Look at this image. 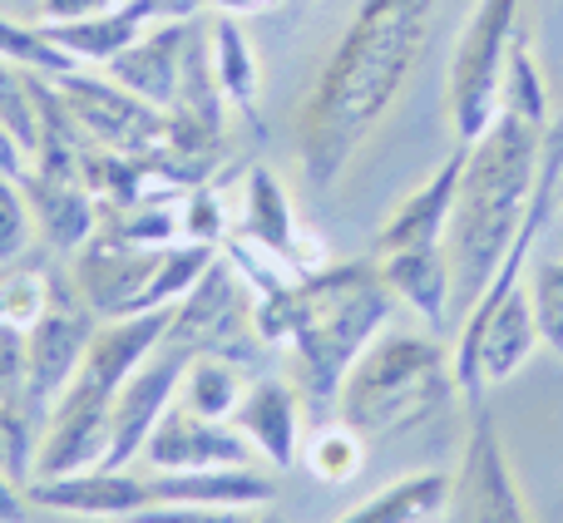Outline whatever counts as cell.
Segmentation results:
<instances>
[{
    "label": "cell",
    "instance_id": "1",
    "mask_svg": "<svg viewBox=\"0 0 563 523\" xmlns=\"http://www.w3.org/2000/svg\"><path fill=\"white\" fill-rule=\"evenodd\" d=\"M435 0H361L297 114V164L327 193L390 114L430 40Z\"/></svg>",
    "mask_w": 563,
    "mask_h": 523
},
{
    "label": "cell",
    "instance_id": "2",
    "mask_svg": "<svg viewBox=\"0 0 563 523\" xmlns=\"http://www.w3.org/2000/svg\"><path fill=\"white\" fill-rule=\"evenodd\" d=\"M396 311V291L380 277V262L321 267L311 277H287L257 291V331L267 346L287 341L297 356V396L307 425L336 420V396L361 350L380 336Z\"/></svg>",
    "mask_w": 563,
    "mask_h": 523
},
{
    "label": "cell",
    "instance_id": "3",
    "mask_svg": "<svg viewBox=\"0 0 563 523\" xmlns=\"http://www.w3.org/2000/svg\"><path fill=\"white\" fill-rule=\"evenodd\" d=\"M544 119H529L519 109L499 104L485 134L465 144V174H460L455 213L445 227L455 297L465 301V311L485 297L519 223H525L539 183V164H544Z\"/></svg>",
    "mask_w": 563,
    "mask_h": 523
},
{
    "label": "cell",
    "instance_id": "4",
    "mask_svg": "<svg viewBox=\"0 0 563 523\" xmlns=\"http://www.w3.org/2000/svg\"><path fill=\"white\" fill-rule=\"evenodd\" d=\"M460 405L455 360L435 336L420 331H390L376 336L351 366L336 396V420L361 439H400L430 425H450Z\"/></svg>",
    "mask_w": 563,
    "mask_h": 523
},
{
    "label": "cell",
    "instance_id": "5",
    "mask_svg": "<svg viewBox=\"0 0 563 523\" xmlns=\"http://www.w3.org/2000/svg\"><path fill=\"white\" fill-rule=\"evenodd\" d=\"M168 346H178L188 360L194 356H223L233 366L253 370L263 360L267 341L257 331V287L238 271L233 257H218L198 277V287L174 307L168 321Z\"/></svg>",
    "mask_w": 563,
    "mask_h": 523
},
{
    "label": "cell",
    "instance_id": "6",
    "mask_svg": "<svg viewBox=\"0 0 563 523\" xmlns=\"http://www.w3.org/2000/svg\"><path fill=\"white\" fill-rule=\"evenodd\" d=\"M519 0H475L465 35L455 40L445 75V114L455 129V144H470L499 114V89H505L509 49H515Z\"/></svg>",
    "mask_w": 563,
    "mask_h": 523
},
{
    "label": "cell",
    "instance_id": "7",
    "mask_svg": "<svg viewBox=\"0 0 563 523\" xmlns=\"http://www.w3.org/2000/svg\"><path fill=\"white\" fill-rule=\"evenodd\" d=\"M95 331H99V316L85 307L75 281L49 277V307L40 311L35 326L25 331V356H30L25 410L40 420V425H45V415L55 410V400L65 396V386L79 376Z\"/></svg>",
    "mask_w": 563,
    "mask_h": 523
},
{
    "label": "cell",
    "instance_id": "8",
    "mask_svg": "<svg viewBox=\"0 0 563 523\" xmlns=\"http://www.w3.org/2000/svg\"><path fill=\"white\" fill-rule=\"evenodd\" d=\"M465 459H460L455 489H450V523H529L525 494L515 485V469H509L505 439H499L495 410L485 396L465 400Z\"/></svg>",
    "mask_w": 563,
    "mask_h": 523
},
{
    "label": "cell",
    "instance_id": "9",
    "mask_svg": "<svg viewBox=\"0 0 563 523\" xmlns=\"http://www.w3.org/2000/svg\"><path fill=\"white\" fill-rule=\"evenodd\" d=\"M59 99H65L69 119L79 124L85 144L109 148V154H148L164 144L168 134V109L144 104L139 94H129L124 85H114L109 75H65L55 79Z\"/></svg>",
    "mask_w": 563,
    "mask_h": 523
},
{
    "label": "cell",
    "instance_id": "10",
    "mask_svg": "<svg viewBox=\"0 0 563 523\" xmlns=\"http://www.w3.org/2000/svg\"><path fill=\"white\" fill-rule=\"evenodd\" d=\"M139 459L148 475H198V469H253L257 449L247 445V435L233 420L198 415L194 405L174 400L148 430Z\"/></svg>",
    "mask_w": 563,
    "mask_h": 523
},
{
    "label": "cell",
    "instance_id": "11",
    "mask_svg": "<svg viewBox=\"0 0 563 523\" xmlns=\"http://www.w3.org/2000/svg\"><path fill=\"white\" fill-rule=\"evenodd\" d=\"M188 356L178 346H158L148 360H139L124 376V386L114 390V405H109V469H129L139 455H144L148 430L158 425L168 405L178 400V386H184Z\"/></svg>",
    "mask_w": 563,
    "mask_h": 523
},
{
    "label": "cell",
    "instance_id": "12",
    "mask_svg": "<svg viewBox=\"0 0 563 523\" xmlns=\"http://www.w3.org/2000/svg\"><path fill=\"white\" fill-rule=\"evenodd\" d=\"M158 262H164V247H124V243L89 237L75 253L69 281H75V291L85 297V307L99 321H114V316L144 311V291L154 281Z\"/></svg>",
    "mask_w": 563,
    "mask_h": 523
},
{
    "label": "cell",
    "instance_id": "13",
    "mask_svg": "<svg viewBox=\"0 0 563 523\" xmlns=\"http://www.w3.org/2000/svg\"><path fill=\"white\" fill-rule=\"evenodd\" d=\"M243 237L247 243H257L263 253H273L282 267L297 271V277H311V271L327 267V247H321V237H311L307 223H297L291 198H287V188L277 183L273 168H247Z\"/></svg>",
    "mask_w": 563,
    "mask_h": 523
},
{
    "label": "cell",
    "instance_id": "14",
    "mask_svg": "<svg viewBox=\"0 0 563 523\" xmlns=\"http://www.w3.org/2000/svg\"><path fill=\"white\" fill-rule=\"evenodd\" d=\"M25 499L35 509H55V514H75V519H119L154 504L148 475L134 469H85V475H59V479H30Z\"/></svg>",
    "mask_w": 563,
    "mask_h": 523
},
{
    "label": "cell",
    "instance_id": "15",
    "mask_svg": "<svg viewBox=\"0 0 563 523\" xmlns=\"http://www.w3.org/2000/svg\"><path fill=\"white\" fill-rule=\"evenodd\" d=\"M198 15L184 20H164L154 25L148 35H139L124 55H114L104 65V75L114 85H124L129 94H139L144 104L154 109H174L178 99V79H184V55H188V40H194Z\"/></svg>",
    "mask_w": 563,
    "mask_h": 523
},
{
    "label": "cell",
    "instance_id": "16",
    "mask_svg": "<svg viewBox=\"0 0 563 523\" xmlns=\"http://www.w3.org/2000/svg\"><path fill=\"white\" fill-rule=\"evenodd\" d=\"M233 425L247 435L257 459H267L273 469H291L301 455L307 405H301L297 386H287V380H277V376H257V380H247L243 400H238Z\"/></svg>",
    "mask_w": 563,
    "mask_h": 523
},
{
    "label": "cell",
    "instance_id": "17",
    "mask_svg": "<svg viewBox=\"0 0 563 523\" xmlns=\"http://www.w3.org/2000/svg\"><path fill=\"white\" fill-rule=\"evenodd\" d=\"M460 174H465V144H455L445 154V164L406 198L396 203V213L386 218V227L376 233V253H400V247H430L445 243L450 213H455V193H460Z\"/></svg>",
    "mask_w": 563,
    "mask_h": 523
},
{
    "label": "cell",
    "instance_id": "18",
    "mask_svg": "<svg viewBox=\"0 0 563 523\" xmlns=\"http://www.w3.org/2000/svg\"><path fill=\"white\" fill-rule=\"evenodd\" d=\"M20 188H25V203H30V213H35V227L49 253H79V247L95 237L99 203H95V193H89L85 174L49 178V174H30L25 168Z\"/></svg>",
    "mask_w": 563,
    "mask_h": 523
},
{
    "label": "cell",
    "instance_id": "19",
    "mask_svg": "<svg viewBox=\"0 0 563 523\" xmlns=\"http://www.w3.org/2000/svg\"><path fill=\"white\" fill-rule=\"evenodd\" d=\"M380 277L396 291V301H406L430 331L445 326L450 297H455V271H450V253L445 243L430 247H400V253L380 257Z\"/></svg>",
    "mask_w": 563,
    "mask_h": 523
},
{
    "label": "cell",
    "instance_id": "20",
    "mask_svg": "<svg viewBox=\"0 0 563 523\" xmlns=\"http://www.w3.org/2000/svg\"><path fill=\"white\" fill-rule=\"evenodd\" d=\"M450 489H455V475H440V469L406 475L380 494H371L366 504H356L351 514H341L336 523H435L450 509Z\"/></svg>",
    "mask_w": 563,
    "mask_h": 523
},
{
    "label": "cell",
    "instance_id": "21",
    "mask_svg": "<svg viewBox=\"0 0 563 523\" xmlns=\"http://www.w3.org/2000/svg\"><path fill=\"white\" fill-rule=\"evenodd\" d=\"M208 40H213V69H218V85H223V99L257 124V85H263V69H257L247 30L238 25V15L218 10V15H208Z\"/></svg>",
    "mask_w": 563,
    "mask_h": 523
},
{
    "label": "cell",
    "instance_id": "22",
    "mask_svg": "<svg viewBox=\"0 0 563 523\" xmlns=\"http://www.w3.org/2000/svg\"><path fill=\"white\" fill-rule=\"evenodd\" d=\"M95 237L124 247H168L184 237V208L174 203H99Z\"/></svg>",
    "mask_w": 563,
    "mask_h": 523
},
{
    "label": "cell",
    "instance_id": "23",
    "mask_svg": "<svg viewBox=\"0 0 563 523\" xmlns=\"http://www.w3.org/2000/svg\"><path fill=\"white\" fill-rule=\"evenodd\" d=\"M243 390H247L243 366H233V360H223V356H194L184 370V386H178V400L194 405L198 415L233 420Z\"/></svg>",
    "mask_w": 563,
    "mask_h": 523
},
{
    "label": "cell",
    "instance_id": "24",
    "mask_svg": "<svg viewBox=\"0 0 563 523\" xmlns=\"http://www.w3.org/2000/svg\"><path fill=\"white\" fill-rule=\"evenodd\" d=\"M40 79L45 75L0 59V124L25 148V158H35V148H40Z\"/></svg>",
    "mask_w": 563,
    "mask_h": 523
},
{
    "label": "cell",
    "instance_id": "25",
    "mask_svg": "<svg viewBox=\"0 0 563 523\" xmlns=\"http://www.w3.org/2000/svg\"><path fill=\"white\" fill-rule=\"evenodd\" d=\"M301 455H307V469L321 485H351L366 465V439L341 420H327V425H311V439L301 445Z\"/></svg>",
    "mask_w": 563,
    "mask_h": 523
},
{
    "label": "cell",
    "instance_id": "26",
    "mask_svg": "<svg viewBox=\"0 0 563 523\" xmlns=\"http://www.w3.org/2000/svg\"><path fill=\"white\" fill-rule=\"evenodd\" d=\"M0 59L25 65L49 79H65L79 69V59L69 55V49H59L55 40L45 35V25H25V20H10V15H0Z\"/></svg>",
    "mask_w": 563,
    "mask_h": 523
},
{
    "label": "cell",
    "instance_id": "27",
    "mask_svg": "<svg viewBox=\"0 0 563 523\" xmlns=\"http://www.w3.org/2000/svg\"><path fill=\"white\" fill-rule=\"evenodd\" d=\"M45 307H49V271L25 267V257L0 267V321L30 331Z\"/></svg>",
    "mask_w": 563,
    "mask_h": 523
},
{
    "label": "cell",
    "instance_id": "28",
    "mask_svg": "<svg viewBox=\"0 0 563 523\" xmlns=\"http://www.w3.org/2000/svg\"><path fill=\"white\" fill-rule=\"evenodd\" d=\"M35 449H40V420L25 405H0V475L25 489L35 479Z\"/></svg>",
    "mask_w": 563,
    "mask_h": 523
},
{
    "label": "cell",
    "instance_id": "29",
    "mask_svg": "<svg viewBox=\"0 0 563 523\" xmlns=\"http://www.w3.org/2000/svg\"><path fill=\"white\" fill-rule=\"evenodd\" d=\"M30 233H35V213L25 203V188L20 178H0V267L25 257Z\"/></svg>",
    "mask_w": 563,
    "mask_h": 523
},
{
    "label": "cell",
    "instance_id": "30",
    "mask_svg": "<svg viewBox=\"0 0 563 523\" xmlns=\"http://www.w3.org/2000/svg\"><path fill=\"white\" fill-rule=\"evenodd\" d=\"M534 316H539V341H549V346L563 356V257L544 262L534 277Z\"/></svg>",
    "mask_w": 563,
    "mask_h": 523
},
{
    "label": "cell",
    "instance_id": "31",
    "mask_svg": "<svg viewBox=\"0 0 563 523\" xmlns=\"http://www.w3.org/2000/svg\"><path fill=\"white\" fill-rule=\"evenodd\" d=\"M184 237L188 243H228V218H223V203H218L213 183L203 188H188L184 198Z\"/></svg>",
    "mask_w": 563,
    "mask_h": 523
},
{
    "label": "cell",
    "instance_id": "32",
    "mask_svg": "<svg viewBox=\"0 0 563 523\" xmlns=\"http://www.w3.org/2000/svg\"><path fill=\"white\" fill-rule=\"evenodd\" d=\"M124 523H257V509H228V504H148Z\"/></svg>",
    "mask_w": 563,
    "mask_h": 523
},
{
    "label": "cell",
    "instance_id": "33",
    "mask_svg": "<svg viewBox=\"0 0 563 523\" xmlns=\"http://www.w3.org/2000/svg\"><path fill=\"white\" fill-rule=\"evenodd\" d=\"M25 380H30L25 331L0 321V405H25Z\"/></svg>",
    "mask_w": 563,
    "mask_h": 523
},
{
    "label": "cell",
    "instance_id": "34",
    "mask_svg": "<svg viewBox=\"0 0 563 523\" xmlns=\"http://www.w3.org/2000/svg\"><path fill=\"white\" fill-rule=\"evenodd\" d=\"M114 0H35L40 20H85V15H99L109 10Z\"/></svg>",
    "mask_w": 563,
    "mask_h": 523
},
{
    "label": "cell",
    "instance_id": "35",
    "mask_svg": "<svg viewBox=\"0 0 563 523\" xmlns=\"http://www.w3.org/2000/svg\"><path fill=\"white\" fill-rule=\"evenodd\" d=\"M25 504H30L25 489L0 475V523H25Z\"/></svg>",
    "mask_w": 563,
    "mask_h": 523
},
{
    "label": "cell",
    "instance_id": "36",
    "mask_svg": "<svg viewBox=\"0 0 563 523\" xmlns=\"http://www.w3.org/2000/svg\"><path fill=\"white\" fill-rule=\"evenodd\" d=\"M30 168V158H25V148L15 144V138L5 134V124H0V178H20Z\"/></svg>",
    "mask_w": 563,
    "mask_h": 523
},
{
    "label": "cell",
    "instance_id": "37",
    "mask_svg": "<svg viewBox=\"0 0 563 523\" xmlns=\"http://www.w3.org/2000/svg\"><path fill=\"white\" fill-rule=\"evenodd\" d=\"M257 523H282L277 514H267V509H257Z\"/></svg>",
    "mask_w": 563,
    "mask_h": 523
}]
</instances>
